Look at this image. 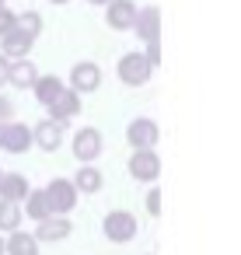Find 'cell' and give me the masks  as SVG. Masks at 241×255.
Instances as JSON below:
<instances>
[{
  "instance_id": "1",
  "label": "cell",
  "mask_w": 241,
  "mask_h": 255,
  "mask_svg": "<svg viewBox=\"0 0 241 255\" xmlns=\"http://www.w3.org/2000/svg\"><path fill=\"white\" fill-rule=\"evenodd\" d=\"M102 231H105L109 241H116V245H129V241L136 238V231H140V220H136L133 210H109L105 220H102Z\"/></svg>"
},
{
  "instance_id": "2",
  "label": "cell",
  "mask_w": 241,
  "mask_h": 255,
  "mask_svg": "<svg viewBox=\"0 0 241 255\" xmlns=\"http://www.w3.org/2000/svg\"><path fill=\"white\" fill-rule=\"evenodd\" d=\"M116 74H119V81H122L126 88H143V84L154 77V67L147 63L143 53H122L119 63H116Z\"/></svg>"
},
{
  "instance_id": "3",
  "label": "cell",
  "mask_w": 241,
  "mask_h": 255,
  "mask_svg": "<svg viewBox=\"0 0 241 255\" xmlns=\"http://www.w3.org/2000/svg\"><path fill=\"white\" fill-rule=\"evenodd\" d=\"M70 150H74V157H77L81 164H95V161L102 157V150H105L102 129H98V126H81V129L74 133V140H70Z\"/></svg>"
},
{
  "instance_id": "4",
  "label": "cell",
  "mask_w": 241,
  "mask_h": 255,
  "mask_svg": "<svg viewBox=\"0 0 241 255\" xmlns=\"http://www.w3.org/2000/svg\"><path fill=\"white\" fill-rule=\"evenodd\" d=\"M67 88L77 91L81 98H84V95H95V91L102 88V67L91 63V60L74 63V67H70V77H67Z\"/></svg>"
},
{
  "instance_id": "5",
  "label": "cell",
  "mask_w": 241,
  "mask_h": 255,
  "mask_svg": "<svg viewBox=\"0 0 241 255\" xmlns=\"http://www.w3.org/2000/svg\"><path fill=\"white\" fill-rule=\"evenodd\" d=\"M126 168H129V175H133L136 182H147V185H154V182L161 178V157H157L154 147L133 150L129 161H126Z\"/></svg>"
},
{
  "instance_id": "6",
  "label": "cell",
  "mask_w": 241,
  "mask_h": 255,
  "mask_svg": "<svg viewBox=\"0 0 241 255\" xmlns=\"http://www.w3.org/2000/svg\"><path fill=\"white\" fill-rule=\"evenodd\" d=\"M46 199H49V210H53V213L70 217L74 206H77V199H81V192L74 189L70 178H53V182L46 185Z\"/></svg>"
},
{
  "instance_id": "7",
  "label": "cell",
  "mask_w": 241,
  "mask_h": 255,
  "mask_svg": "<svg viewBox=\"0 0 241 255\" xmlns=\"http://www.w3.org/2000/svg\"><path fill=\"white\" fill-rule=\"evenodd\" d=\"M28 147H32V126H25V123H18V119L0 123V150L25 154Z\"/></svg>"
},
{
  "instance_id": "8",
  "label": "cell",
  "mask_w": 241,
  "mask_h": 255,
  "mask_svg": "<svg viewBox=\"0 0 241 255\" xmlns=\"http://www.w3.org/2000/svg\"><path fill=\"white\" fill-rule=\"evenodd\" d=\"M157 140H161V126H157L154 119H147V116H136V119H129V126H126V143H129L133 150L157 147Z\"/></svg>"
},
{
  "instance_id": "9",
  "label": "cell",
  "mask_w": 241,
  "mask_h": 255,
  "mask_svg": "<svg viewBox=\"0 0 241 255\" xmlns=\"http://www.w3.org/2000/svg\"><path fill=\"white\" fill-rule=\"evenodd\" d=\"M143 46L147 42H157L161 39V7L147 4V7H136V18H133V28H129Z\"/></svg>"
},
{
  "instance_id": "10",
  "label": "cell",
  "mask_w": 241,
  "mask_h": 255,
  "mask_svg": "<svg viewBox=\"0 0 241 255\" xmlns=\"http://www.w3.org/2000/svg\"><path fill=\"white\" fill-rule=\"evenodd\" d=\"M46 112H49V119H56L63 129L70 126V119H77L81 116V95L77 91H70V88H63L49 105H46Z\"/></svg>"
},
{
  "instance_id": "11",
  "label": "cell",
  "mask_w": 241,
  "mask_h": 255,
  "mask_svg": "<svg viewBox=\"0 0 241 255\" xmlns=\"http://www.w3.org/2000/svg\"><path fill=\"white\" fill-rule=\"evenodd\" d=\"M35 241L39 245H53V241H67L70 234H74V224H70V217H60V213H49L46 220H39L35 224Z\"/></svg>"
},
{
  "instance_id": "12",
  "label": "cell",
  "mask_w": 241,
  "mask_h": 255,
  "mask_svg": "<svg viewBox=\"0 0 241 255\" xmlns=\"http://www.w3.org/2000/svg\"><path fill=\"white\" fill-rule=\"evenodd\" d=\"M136 7L133 0H109L105 4V25L112 32H129L133 28V18H136Z\"/></svg>"
},
{
  "instance_id": "13",
  "label": "cell",
  "mask_w": 241,
  "mask_h": 255,
  "mask_svg": "<svg viewBox=\"0 0 241 255\" xmlns=\"http://www.w3.org/2000/svg\"><path fill=\"white\" fill-rule=\"evenodd\" d=\"M32 143L35 147H42V150H60V143H63V126L56 123V119H39L35 126H32Z\"/></svg>"
},
{
  "instance_id": "14",
  "label": "cell",
  "mask_w": 241,
  "mask_h": 255,
  "mask_svg": "<svg viewBox=\"0 0 241 255\" xmlns=\"http://www.w3.org/2000/svg\"><path fill=\"white\" fill-rule=\"evenodd\" d=\"M32 46H35V39H32V35H25V32H18V28H11L7 35H0V53H4L7 60L32 56Z\"/></svg>"
},
{
  "instance_id": "15",
  "label": "cell",
  "mask_w": 241,
  "mask_h": 255,
  "mask_svg": "<svg viewBox=\"0 0 241 255\" xmlns=\"http://www.w3.org/2000/svg\"><path fill=\"white\" fill-rule=\"evenodd\" d=\"M74 189L81 192V196H98L102 192V185H105V175L95 168V164H81L77 171H74Z\"/></svg>"
},
{
  "instance_id": "16",
  "label": "cell",
  "mask_w": 241,
  "mask_h": 255,
  "mask_svg": "<svg viewBox=\"0 0 241 255\" xmlns=\"http://www.w3.org/2000/svg\"><path fill=\"white\" fill-rule=\"evenodd\" d=\"M28 192H32V182L25 175H18V171H4V175H0V199L21 203Z\"/></svg>"
},
{
  "instance_id": "17",
  "label": "cell",
  "mask_w": 241,
  "mask_h": 255,
  "mask_svg": "<svg viewBox=\"0 0 241 255\" xmlns=\"http://www.w3.org/2000/svg\"><path fill=\"white\" fill-rule=\"evenodd\" d=\"M63 88H67V81H60L56 74H39V77L32 81V98L46 109V105H49V102L63 91Z\"/></svg>"
},
{
  "instance_id": "18",
  "label": "cell",
  "mask_w": 241,
  "mask_h": 255,
  "mask_svg": "<svg viewBox=\"0 0 241 255\" xmlns=\"http://www.w3.org/2000/svg\"><path fill=\"white\" fill-rule=\"evenodd\" d=\"M39 77V70H35V63L28 60V56H21V60H7V84H14V88H32V81Z\"/></svg>"
},
{
  "instance_id": "19",
  "label": "cell",
  "mask_w": 241,
  "mask_h": 255,
  "mask_svg": "<svg viewBox=\"0 0 241 255\" xmlns=\"http://www.w3.org/2000/svg\"><path fill=\"white\" fill-rule=\"evenodd\" d=\"M39 241H35V234L32 231H11L7 234V241H4V255H39Z\"/></svg>"
},
{
  "instance_id": "20",
  "label": "cell",
  "mask_w": 241,
  "mask_h": 255,
  "mask_svg": "<svg viewBox=\"0 0 241 255\" xmlns=\"http://www.w3.org/2000/svg\"><path fill=\"white\" fill-rule=\"evenodd\" d=\"M21 203H25V206H21V213H25L28 220H35V224H39V220H46V217L53 213V210H49V199H46V189H32Z\"/></svg>"
},
{
  "instance_id": "21",
  "label": "cell",
  "mask_w": 241,
  "mask_h": 255,
  "mask_svg": "<svg viewBox=\"0 0 241 255\" xmlns=\"http://www.w3.org/2000/svg\"><path fill=\"white\" fill-rule=\"evenodd\" d=\"M21 220H25L21 203H7V199H0V231L11 234V231H18V227H21Z\"/></svg>"
},
{
  "instance_id": "22",
  "label": "cell",
  "mask_w": 241,
  "mask_h": 255,
  "mask_svg": "<svg viewBox=\"0 0 241 255\" xmlns=\"http://www.w3.org/2000/svg\"><path fill=\"white\" fill-rule=\"evenodd\" d=\"M42 25H46V21H42L39 11H14V28H18V32L39 39V35H42Z\"/></svg>"
},
{
  "instance_id": "23",
  "label": "cell",
  "mask_w": 241,
  "mask_h": 255,
  "mask_svg": "<svg viewBox=\"0 0 241 255\" xmlns=\"http://www.w3.org/2000/svg\"><path fill=\"white\" fill-rule=\"evenodd\" d=\"M143 210H147V217H161V213H164V196H161L157 182L147 189V196H143Z\"/></svg>"
},
{
  "instance_id": "24",
  "label": "cell",
  "mask_w": 241,
  "mask_h": 255,
  "mask_svg": "<svg viewBox=\"0 0 241 255\" xmlns=\"http://www.w3.org/2000/svg\"><path fill=\"white\" fill-rule=\"evenodd\" d=\"M143 56H147V63L157 70V67H161V39H157V42H147V46H143Z\"/></svg>"
},
{
  "instance_id": "25",
  "label": "cell",
  "mask_w": 241,
  "mask_h": 255,
  "mask_svg": "<svg viewBox=\"0 0 241 255\" xmlns=\"http://www.w3.org/2000/svg\"><path fill=\"white\" fill-rule=\"evenodd\" d=\"M11 28H14V11L4 4V7H0V35H7Z\"/></svg>"
},
{
  "instance_id": "26",
  "label": "cell",
  "mask_w": 241,
  "mask_h": 255,
  "mask_svg": "<svg viewBox=\"0 0 241 255\" xmlns=\"http://www.w3.org/2000/svg\"><path fill=\"white\" fill-rule=\"evenodd\" d=\"M7 119H14V102L7 95H0V123H7Z\"/></svg>"
},
{
  "instance_id": "27",
  "label": "cell",
  "mask_w": 241,
  "mask_h": 255,
  "mask_svg": "<svg viewBox=\"0 0 241 255\" xmlns=\"http://www.w3.org/2000/svg\"><path fill=\"white\" fill-rule=\"evenodd\" d=\"M4 84H7V56L0 53V88H4Z\"/></svg>"
},
{
  "instance_id": "28",
  "label": "cell",
  "mask_w": 241,
  "mask_h": 255,
  "mask_svg": "<svg viewBox=\"0 0 241 255\" xmlns=\"http://www.w3.org/2000/svg\"><path fill=\"white\" fill-rule=\"evenodd\" d=\"M88 4H98V7H105V4H109V0H88Z\"/></svg>"
},
{
  "instance_id": "29",
  "label": "cell",
  "mask_w": 241,
  "mask_h": 255,
  "mask_svg": "<svg viewBox=\"0 0 241 255\" xmlns=\"http://www.w3.org/2000/svg\"><path fill=\"white\" fill-rule=\"evenodd\" d=\"M0 255H4V234H0Z\"/></svg>"
},
{
  "instance_id": "30",
  "label": "cell",
  "mask_w": 241,
  "mask_h": 255,
  "mask_svg": "<svg viewBox=\"0 0 241 255\" xmlns=\"http://www.w3.org/2000/svg\"><path fill=\"white\" fill-rule=\"evenodd\" d=\"M49 4H70V0H49Z\"/></svg>"
},
{
  "instance_id": "31",
  "label": "cell",
  "mask_w": 241,
  "mask_h": 255,
  "mask_svg": "<svg viewBox=\"0 0 241 255\" xmlns=\"http://www.w3.org/2000/svg\"><path fill=\"white\" fill-rule=\"evenodd\" d=\"M4 4H7V0H0V7H4Z\"/></svg>"
},
{
  "instance_id": "32",
  "label": "cell",
  "mask_w": 241,
  "mask_h": 255,
  "mask_svg": "<svg viewBox=\"0 0 241 255\" xmlns=\"http://www.w3.org/2000/svg\"><path fill=\"white\" fill-rule=\"evenodd\" d=\"M0 175H4V168H0Z\"/></svg>"
}]
</instances>
